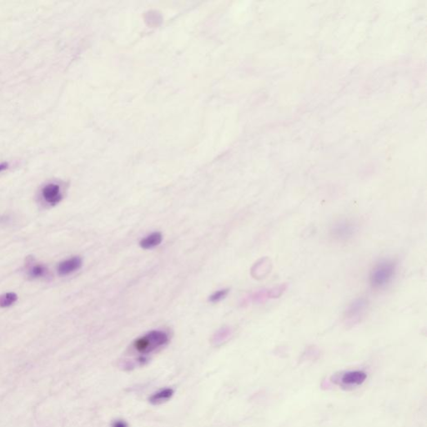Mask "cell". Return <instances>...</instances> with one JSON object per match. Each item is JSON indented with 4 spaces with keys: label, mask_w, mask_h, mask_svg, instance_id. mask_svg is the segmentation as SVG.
Here are the masks:
<instances>
[{
    "label": "cell",
    "mask_w": 427,
    "mask_h": 427,
    "mask_svg": "<svg viewBox=\"0 0 427 427\" xmlns=\"http://www.w3.org/2000/svg\"><path fill=\"white\" fill-rule=\"evenodd\" d=\"M395 273L396 264L393 261H382L374 267L370 273V285L374 289L385 287L391 282Z\"/></svg>",
    "instance_id": "2"
},
{
    "label": "cell",
    "mask_w": 427,
    "mask_h": 427,
    "mask_svg": "<svg viewBox=\"0 0 427 427\" xmlns=\"http://www.w3.org/2000/svg\"><path fill=\"white\" fill-rule=\"evenodd\" d=\"M357 231L356 224L350 220H339L335 222L331 227L330 234L335 240L339 241H346L353 237Z\"/></svg>",
    "instance_id": "5"
},
{
    "label": "cell",
    "mask_w": 427,
    "mask_h": 427,
    "mask_svg": "<svg viewBox=\"0 0 427 427\" xmlns=\"http://www.w3.org/2000/svg\"><path fill=\"white\" fill-rule=\"evenodd\" d=\"M163 235L161 233L154 232L140 240V245L142 249H151L161 244Z\"/></svg>",
    "instance_id": "10"
},
{
    "label": "cell",
    "mask_w": 427,
    "mask_h": 427,
    "mask_svg": "<svg viewBox=\"0 0 427 427\" xmlns=\"http://www.w3.org/2000/svg\"><path fill=\"white\" fill-rule=\"evenodd\" d=\"M366 373L362 370H351L344 373L339 380L341 381L342 385L347 387H355L363 384L364 382L366 381Z\"/></svg>",
    "instance_id": "6"
},
{
    "label": "cell",
    "mask_w": 427,
    "mask_h": 427,
    "mask_svg": "<svg viewBox=\"0 0 427 427\" xmlns=\"http://www.w3.org/2000/svg\"><path fill=\"white\" fill-rule=\"evenodd\" d=\"M229 294V289H222V290L216 291L209 296V301L212 303H217L225 299L227 294Z\"/></svg>",
    "instance_id": "14"
},
{
    "label": "cell",
    "mask_w": 427,
    "mask_h": 427,
    "mask_svg": "<svg viewBox=\"0 0 427 427\" xmlns=\"http://www.w3.org/2000/svg\"><path fill=\"white\" fill-rule=\"evenodd\" d=\"M287 285L285 284L276 285L271 288H266L263 290L254 292L245 299V303H264L270 300L278 299L285 293Z\"/></svg>",
    "instance_id": "4"
},
{
    "label": "cell",
    "mask_w": 427,
    "mask_h": 427,
    "mask_svg": "<svg viewBox=\"0 0 427 427\" xmlns=\"http://www.w3.org/2000/svg\"><path fill=\"white\" fill-rule=\"evenodd\" d=\"M7 163H2V164H0V172H2V171L5 170L6 168H8Z\"/></svg>",
    "instance_id": "18"
},
{
    "label": "cell",
    "mask_w": 427,
    "mask_h": 427,
    "mask_svg": "<svg viewBox=\"0 0 427 427\" xmlns=\"http://www.w3.org/2000/svg\"><path fill=\"white\" fill-rule=\"evenodd\" d=\"M18 299V295L13 292L0 295V308H5L12 306Z\"/></svg>",
    "instance_id": "13"
},
{
    "label": "cell",
    "mask_w": 427,
    "mask_h": 427,
    "mask_svg": "<svg viewBox=\"0 0 427 427\" xmlns=\"http://www.w3.org/2000/svg\"><path fill=\"white\" fill-rule=\"evenodd\" d=\"M111 427H129L128 424L126 421L123 420H114V422L112 423Z\"/></svg>",
    "instance_id": "17"
},
{
    "label": "cell",
    "mask_w": 427,
    "mask_h": 427,
    "mask_svg": "<svg viewBox=\"0 0 427 427\" xmlns=\"http://www.w3.org/2000/svg\"><path fill=\"white\" fill-rule=\"evenodd\" d=\"M368 307L369 302L366 298L360 297L354 300L345 311L343 316L345 324L348 326H353L361 322L364 316H366Z\"/></svg>",
    "instance_id": "3"
},
{
    "label": "cell",
    "mask_w": 427,
    "mask_h": 427,
    "mask_svg": "<svg viewBox=\"0 0 427 427\" xmlns=\"http://www.w3.org/2000/svg\"><path fill=\"white\" fill-rule=\"evenodd\" d=\"M42 195L46 201L50 203L51 205H55L61 201L62 195L60 193V187L55 184L46 185L42 190Z\"/></svg>",
    "instance_id": "7"
},
{
    "label": "cell",
    "mask_w": 427,
    "mask_h": 427,
    "mask_svg": "<svg viewBox=\"0 0 427 427\" xmlns=\"http://www.w3.org/2000/svg\"><path fill=\"white\" fill-rule=\"evenodd\" d=\"M174 394H175L174 389L166 387V388H163V389L159 390L158 392L153 393L149 398V401L152 405H161V404L169 401L173 397Z\"/></svg>",
    "instance_id": "9"
},
{
    "label": "cell",
    "mask_w": 427,
    "mask_h": 427,
    "mask_svg": "<svg viewBox=\"0 0 427 427\" xmlns=\"http://www.w3.org/2000/svg\"><path fill=\"white\" fill-rule=\"evenodd\" d=\"M230 335V329H223V330H221L220 332L216 335V343H218V342H222L225 339H227L229 336Z\"/></svg>",
    "instance_id": "16"
},
{
    "label": "cell",
    "mask_w": 427,
    "mask_h": 427,
    "mask_svg": "<svg viewBox=\"0 0 427 427\" xmlns=\"http://www.w3.org/2000/svg\"><path fill=\"white\" fill-rule=\"evenodd\" d=\"M271 269H272V263L271 260L268 258H263L260 260L259 262H257L254 265L252 271L254 272L253 275L255 277L264 278L271 272Z\"/></svg>",
    "instance_id": "11"
},
{
    "label": "cell",
    "mask_w": 427,
    "mask_h": 427,
    "mask_svg": "<svg viewBox=\"0 0 427 427\" xmlns=\"http://www.w3.org/2000/svg\"><path fill=\"white\" fill-rule=\"evenodd\" d=\"M148 361H149V359L147 358V356H140L138 358L124 360L122 361L120 367L124 370H134L135 368L145 366Z\"/></svg>",
    "instance_id": "12"
},
{
    "label": "cell",
    "mask_w": 427,
    "mask_h": 427,
    "mask_svg": "<svg viewBox=\"0 0 427 427\" xmlns=\"http://www.w3.org/2000/svg\"><path fill=\"white\" fill-rule=\"evenodd\" d=\"M46 269L42 265H37L34 266L30 271V276L33 278H38L43 276L46 273Z\"/></svg>",
    "instance_id": "15"
},
{
    "label": "cell",
    "mask_w": 427,
    "mask_h": 427,
    "mask_svg": "<svg viewBox=\"0 0 427 427\" xmlns=\"http://www.w3.org/2000/svg\"><path fill=\"white\" fill-rule=\"evenodd\" d=\"M81 266H82L81 258L78 257H73L61 262L58 266V272L60 275H69L80 268Z\"/></svg>",
    "instance_id": "8"
},
{
    "label": "cell",
    "mask_w": 427,
    "mask_h": 427,
    "mask_svg": "<svg viewBox=\"0 0 427 427\" xmlns=\"http://www.w3.org/2000/svg\"><path fill=\"white\" fill-rule=\"evenodd\" d=\"M168 341L169 336L168 333L164 330H151L134 341L133 349L143 356H146L166 346Z\"/></svg>",
    "instance_id": "1"
}]
</instances>
